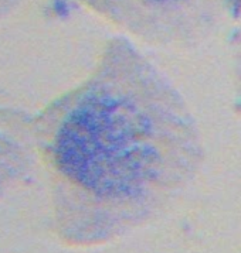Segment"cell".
I'll use <instances>...</instances> for the list:
<instances>
[{"label": "cell", "instance_id": "6da1fadb", "mask_svg": "<svg viewBox=\"0 0 241 253\" xmlns=\"http://www.w3.org/2000/svg\"><path fill=\"white\" fill-rule=\"evenodd\" d=\"M158 126L120 92H95L71 112L54 146L64 175L101 197H132L153 180L162 162Z\"/></svg>", "mask_w": 241, "mask_h": 253}, {"label": "cell", "instance_id": "7a4b0ae2", "mask_svg": "<svg viewBox=\"0 0 241 253\" xmlns=\"http://www.w3.org/2000/svg\"><path fill=\"white\" fill-rule=\"evenodd\" d=\"M111 13L122 19H138V24H172L187 19L189 13L209 0H104Z\"/></svg>", "mask_w": 241, "mask_h": 253}]
</instances>
